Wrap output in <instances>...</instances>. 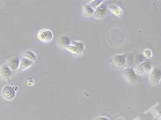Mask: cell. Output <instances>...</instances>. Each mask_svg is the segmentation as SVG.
Masks as SVG:
<instances>
[{"label": "cell", "instance_id": "obj_5", "mask_svg": "<svg viewBox=\"0 0 161 120\" xmlns=\"http://www.w3.org/2000/svg\"><path fill=\"white\" fill-rule=\"evenodd\" d=\"M33 62H34L31 61V60H29L26 58H24H24L21 60L20 62H19L18 71H22L25 69L29 68V67H31V65H33Z\"/></svg>", "mask_w": 161, "mask_h": 120}, {"label": "cell", "instance_id": "obj_16", "mask_svg": "<svg viewBox=\"0 0 161 120\" xmlns=\"http://www.w3.org/2000/svg\"><path fill=\"white\" fill-rule=\"evenodd\" d=\"M95 120H110L108 118L105 117H98Z\"/></svg>", "mask_w": 161, "mask_h": 120}, {"label": "cell", "instance_id": "obj_15", "mask_svg": "<svg viewBox=\"0 0 161 120\" xmlns=\"http://www.w3.org/2000/svg\"><path fill=\"white\" fill-rule=\"evenodd\" d=\"M144 55L146 57H147V58H150V57H152V53L150 49H147L144 51Z\"/></svg>", "mask_w": 161, "mask_h": 120}, {"label": "cell", "instance_id": "obj_10", "mask_svg": "<svg viewBox=\"0 0 161 120\" xmlns=\"http://www.w3.org/2000/svg\"><path fill=\"white\" fill-rule=\"evenodd\" d=\"M83 14L85 17H91L94 14V12H95V10L92 7L90 4H87L83 6Z\"/></svg>", "mask_w": 161, "mask_h": 120}, {"label": "cell", "instance_id": "obj_12", "mask_svg": "<svg viewBox=\"0 0 161 120\" xmlns=\"http://www.w3.org/2000/svg\"><path fill=\"white\" fill-rule=\"evenodd\" d=\"M150 69H151L150 65L147 63V62H144V63L140 65L138 67L137 71L138 73H140V74L141 73L145 74V73H147V72L150 71Z\"/></svg>", "mask_w": 161, "mask_h": 120}, {"label": "cell", "instance_id": "obj_8", "mask_svg": "<svg viewBox=\"0 0 161 120\" xmlns=\"http://www.w3.org/2000/svg\"><path fill=\"white\" fill-rule=\"evenodd\" d=\"M66 49H68L69 52H70L71 53H72L75 55H79L81 54L82 52V47H79V45L76 46V45H72V46H69L66 47Z\"/></svg>", "mask_w": 161, "mask_h": 120}, {"label": "cell", "instance_id": "obj_1", "mask_svg": "<svg viewBox=\"0 0 161 120\" xmlns=\"http://www.w3.org/2000/svg\"><path fill=\"white\" fill-rule=\"evenodd\" d=\"M37 38L42 43H50L54 38L53 32L50 30L42 29L37 34Z\"/></svg>", "mask_w": 161, "mask_h": 120}, {"label": "cell", "instance_id": "obj_9", "mask_svg": "<svg viewBox=\"0 0 161 120\" xmlns=\"http://www.w3.org/2000/svg\"><path fill=\"white\" fill-rule=\"evenodd\" d=\"M109 9H110L111 12H112V13L116 17H121L122 15L123 14L122 9H121L119 6H116V5L114 4L110 5V7H109Z\"/></svg>", "mask_w": 161, "mask_h": 120}, {"label": "cell", "instance_id": "obj_4", "mask_svg": "<svg viewBox=\"0 0 161 120\" xmlns=\"http://www.w3.org/2000/svg\"><path fill=\"white\" fill-rule=\"evenodd\" d=\"M161 80V70L155 68L152 72L151 75V82L153 84H156Z\"/></svg>", "mask_w": 161, "mask_h": 120}, {"label": "cell", "instance_id": "obj_7", "mask_svg": "<svg viewBox=\"0 0 161 120\" xmlns=\"http://www.w3.org/2000/svg\"><path fill=\"white\" fill-rule=\"evenodd\" d=\"M19 62H20V61H19V58H17V57H14V58L10 59L8 62V67H10V69L11 70H18Z\"/></svg>", "mask_w": 161, "mask_h": 120}, {"label": "cell", "instance_id": "obj_2", "mask_svg": "<svg viewBox=\"0 0 161 120\" xmlns=\"http://www.w3.org/2000/svg\"><path fill=\"white\" fill-rule=\"evenodd\" d=\"M17 88L15 87L6 85L2 90V96L6 100H12L16 96Z\"/></svg>", "mask_w": 161, "mask_h": 120}, {"label": "cell", "instance_id": "obj_3", "mask_svg": "<svg viewBox=\"0 0 161 120\" xmlns=\"http://www.w3.org/2000/svg\"><path fill=\"white\" fill-rule=\"evenodd\" d=\"M12 75V70L7 65H2L0 67V77L2 80H8Z\"/></svg>", "mask_w": 161, "mask_h": 120}, {"label": "cell", "instance_id": "obj_11", "mask_svg": "<svg viewBox=\"0 0 161 120\" xmlns=\"http://www.w3.org/2000/svg\"><path fill=\"white\" fill-rule=\"evenodd\" d=\"M24 57L31 60L33 62H35L37 61V56L36 54L30 50H26L24 52Z\"/></svg>", "mask_w": 161, "mask_h": 120}, {"label": "cell", "instance_id": "obj_13", "mask_svg": "<svg viewBox=\"0 0 161 120\" xmlns=\"http://www.w3.org/2000/svg\"><path fill=\"white\" fill-rule=\"evenodd\" d=\"M114 64L116 65L122 66L125 62V56H122V55H117V56H115L114 58Z\"/></svg>", "mask_w": 161, "mask_h": 120}, {"label": "cell", "instance_id": "obj_14", "mask_svg": "<svg viewBox=\"0 0 161 120\" xmlns=\"http://www.w3.org/2000/svg\"><path fill=\"white\" fill-rule=\"evenodd\" d=\"M102 2H103L101 1H92L90 2V5L94 9H95L96 8H98V6H100V4L102 3Z\"/></svg>", "mask_w": 161, "mask_h": 120}, {"label": "cell", "instance_id": "obj_6", "mask_svg": "<svg viewBox=\"0 0 161 120\" xmlns=\"http://www.w3.org/2000/svg\"><path fill=\"white\" fill-rule=\"evenodd\" d=\"M106 14H107V11H106L105 6L104 5H101V6L100 5L94 12L93 15L97 19H103L105 17Z\"/></svg>", "mask_w": 161, "mask_h": 120}]
</instances>
